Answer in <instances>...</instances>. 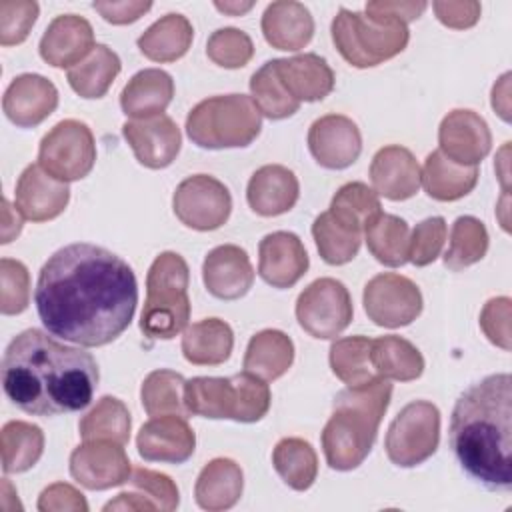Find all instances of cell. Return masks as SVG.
Segmentation results:
<instances>
[{
  "label": "cell",
  "instance_id": "cell-38",
  "mask_svg": "<svg viewBox=\"0 0 512 512\" xmlns=\"http://www.w3.org/2000/svg\"><path fill=\"white\" fill-rule=\"evenodd\" d=\"M272 464L278 476L298 492L308 490L318 474V456L310 442L302 438H282L272 452Z\"/></svg>",
  "mask_w": 512,
  "mask_h": 512
},
{
  "label": "cell",
  "instance_id": "cell-3",
  "mask_svg": "<svg viewBox=\"0 0 512 512\" xmlns=\"http://www.w3.org/2000/svg\"><path fill=\"white\" fill-rule=\"evenodd\" d=\"M448 440L460 466L488 490L512 486V378L490 374L466 388L450 416Z\"/></svg>",
  "mask_w": 512,
  "mask_h": 512
},
{
  "label": "cell",
  "instance_id": "cell-16",
  "mask_svg": "<svg viewBox=\"0 0 512 512\" xmlns=\"http://www.w3.org/2000/svg\"><path fill=\"white\" fill-rule=\"evenodd\" d=\"M308 148L314 160L328 170L352 166L362 152V136L356 122L344 114H326L312 122Z\"/></svg>",
  "mask_w": 512,
  "mask_h": 512
},
{
  "label": "cell",
  "instance_id": "cell-2",
  "mask_svg": "<svg viewBox=\"0 0 512 512\" xmlns=\"http://www.w3.org/2000/svg\"><path fill=\"white\" fill-rule=\"evenodd\" d=\"M98 380V364L90 352L60 344L38 328L20 332L4 352V394L32 416H58L86 408Z\"/></svg>",
  "mask_w": 512,
  "mask_h": 512
},
{
  "label": "cell",
  "instance_id": "cell-11",
  "mask_svg": "<svg viewBox=\"0 0 512 512\" xmlns=\"http://www.w3.org/2000/svg\"><path fill=\"white\" fill-rule=\"evenodd\" d=\"M354 308L348 288L336 278H318L296 300L298 324L314 338L330 340L352 322Z\"/></svg>",
  "mask_w": 512,
  "mask_h": 512
},
{
  "label": "cell",
  "instance_id": "cell-36",
  "mask_svg": "<svg viewBox=\"0 0 512 512\" xmlns=\"http://www.w3.org/2000/svg\"><path fill=\"white\" fill-rule=\"evenodd\" d=\"M2 470L18 474L30 470L44 452V434L36 424L24 420L6 422L0 432Z\"/></svg>",
  "mask_w": 512,
  "mask_h": 512
},
{
  "label": "cell",
  "instance_id": "cell-55",
  "mask_svg": "<svg viewBox=\"0 0 512 512\" xmlns=\"http://www.w3.org/2000/svg\"><path fill=\"white\" fill-rule=\"evenodd\" d=\"M426 10V2H402V0H376L368 2L364 8L366 16H382L394 18L404 24L416 20Z\"/></svg>",
  "mask_w": 512,
  "mask_h": 512
},
{
  "label": "cell",
  "instance_id": "cell-53",
  "mask_svg": "<svg viewBox=\"0 0 512 512\" xmlns=\"http://www.w3.org/2000/svg\"><path fill=\"white\" fill-rule=\"evenodd\" d=\"M432 8L436 12V18L454 30H464L474 26L480 20L482 6L480 2L474 0H464V2H432Z\"/></svg>",
  "mask_w": 512,
  "mask_h": 512
},
{
  "label": "cell",
  "instance_id": "cell-40",
  "mask_svg": "<svg viewBox=\"0 0 512 512\" xmlns=\"http://www.w3.org/2000/svg\"><path fill=\"white\" fill-rule=\"evenodd\" d=\"M184 384L182 374L174 370H154L150 372L140 388V400L148 416L176 414L188 418V408L184 404Z\"/></svg>",
  "mask_w": 512,
  "mask_h": 512
},
{
  "label": "cell",
  "instance_id": "cell-20",
  "mask_svg": "<svg viewBox=\"0 0 512 512\" xmlns=\"http://www.w3.org/2000/svg\"><path fill=\"white\" fill-rule=\"evenodd\" d=\"M258 274L274 288L294 286L308 270V252L294 232L266 234L258 244Z\"/></svg>",
  "mask_w": 512,
  "mask_h": 512
},
{
  "label": "cell",
  "instance_id": "cell-44",
  "mask_svg": "<svg viewBox=\"0 0 512 512\" xmlns=\"http://www.w3.org/2000/svg\"><path fill=\"white\" fill-rule=\"evenodd\" d=\"M488 252V230L474 216H460L452 224L450 244L444 252V266L448 270H464L480 262Z\"/></svg>",
  "mask_w": 512,
  "mask_h": 512
},
{
  "label": "cell",
  "instance_id": "cell-6",
  "mask_svg": "<svg viewBox=\"0 0 512 512\" xmlns=\"http://www.w3.org/2000/svg\"><path fill=\"white\" fill-rule=\"evenodd\" d=\"M270 400L268 384L246 370L228 378L196 376L184 384L188 412L212 420L258 422L266 416Z\"/></svg>",
  "mask_w": 512,
  "mask_h": 512
},
{
  "label": "cell",
  "instance_id": "cell-33",
  "mask_svg": "<svg viewBox=\"0 0 512 512\" xmlns=\"http://www.w3.org/2000/svg\"><path fill=\"white\" fill-rule=\"evenodd\" d=\"M192 38L194 28L190 20L182 14L170 12L148 26L136 44L140 52L154 62H174L188 52Z\"/></svg>",
  "mask_w": 512,
  "mask_h": 512
},
{
  "label": "cell",
  "instance_id": "cell-56",
  "mask_svg": "<svg viewBox=\"0 0 512 512\" xmlns=\"http://www.w3.org/2000/svg\"><path fill=\"white\" fill-rule=\"evenodd\" d=\"M104 510L108 512V510H158V508L142 492L124 490L114 500H110L104 506Z\"/></svg>",
  "mask_w": 512,
  "mask_h": 512
},
{
  "label": "cell",
  "instance_id": "cell-5",
  "mask_svg": "<svg viewBox=\"0 0 512 512\" xmlns=\"http://www.w3.org/2000/svg\"><path fill=\"white\" fill-rule=\"evenodd\" d=\"M190 272L178 252H162L154 258L146 276V300L140 314V330L152 340H170L188 328Z\"/></svg>",
  "mask_w": 512,
  "mask_h": 512
},
{
  "label": "cell",
  "instance_id": "cell-43",
  "mask_svg": "<svg viewBox=\"0 0 512 512\" xmlns=\"http://www.w3.org/2000/svg\"><path fill=\"white\" fill-rule=\"evenodd\" d=\"M250 98L258 106L260 114H264L270 120H282L298 112L300 102L290 96V92L284 88L278 68H276V58L268 60L262 64L250 78Z\"/></svg>",
  "mask_w": 512,
  "mask_h": 512
},
{
  "label": "cell",
  "instance_id": "cell-13",
  "mask_svg": "<svg viewBox=\"0 0 512 512\" xmlns=\"http://www.w3.org/2000/svg\"><path fill=\"white\" fill-rule=\"evenodd\" d=\"M364 310L376 326L402 328L422 312L420 288L406 276L384 272L364 286Z\"/></svg>",
  "mask_w": 512,
  "mask_h": 512
},
{
  "label": "cell",
  "instance_id": "cell-46",
  "mask_svg": "<svg viewBox=\"0 0 512 512\" xmlns=\"http://www.w3.org/2000/svg\"><path fill=\"white\" fill-rule=\"evenodd\" d=\"M208 58L222 68H242L254 56L252 38L240 28H218L206 42Z\"/></svg>",
  "mask_w": 512,
  "mask_h": 512
},
{
  "label": "cell",
  "instance_id": "cell-34",
  "mask_svg": "<svg viewBox=\"0 0 512 512\" xmlns=\"http://www.w3.org/2000/svg\"><path fill=\"white\" fill-rule=\"evenodd\" d=\"M370 362L374 372L386 380L410 382L424 372V358L420 350L402 336H380L372 340Z\"/></svg>",
  "mask_w": 512,
  "mask_h": 512
},
{
  "label": "cell",
  "instance_id": "cell-26",
  "mask_svg": "<svg viewBox=\"0 0 512 512\" xmlns=\"http://www.w3.org/2000/svg\"><path fill=\"white\" fill-rule=\"evenodd\" d=\"M276 68L284 88L298 102H318L334 90L336 80L332 68L314 52L276 58Z\"/></svg>",
  "mask_w": 512,
  "mask_h": 512
},
{
  "label": "cell",
  "instance_id": "cell-24",
  "mask_svg": "<svg viewBox=\"0 0 512 512\" xmlns=\"http://www.w3.org/2000/svg\"><path fill=\"white\" fill-rule=\"evenodd\" d=\"M422 168L414 154L398 144L380 148L370 164L372 190L378 196L400 202L412 198L420 188Z\"/></svg>",
  "mask_w": 512,
  "mask_h": 512
},
{
  "label": "cell",
  "instance_id": "cell-45",
  "mask_svg": "<svg viewBox=\"0 0 512 512\" xmlns=\"http://www.w3.org/2000/svg\"><path fill=\"white\" fill-rule=\"evenodd\" d=\"M312 236L324 262L340 266L350 262L362 242V234L340 224L328 210L322 212L312 224Z\"/></svg>",
  "mask_w": 512,
  "mask_h": 512
},
{
  "label": "cell",
  "instance_id": "cell-23",
  "mask_svg": "<svg viewBox=\"0 0 512 512\" xmlns=\"http://www.w3.org/2000/svg\"><path fill=\"white\" fill-rule=\"evenodd\" d=\"M206 290L220 300L242 298L254 282V268L244 248L222 244L208 252L202 264Z\"/></svg>",
  "mask_w": 512,
  "mask_h": 512
},
{
  "label": "cell",
  "instance_id": "cell-17",
  "mask_svg": "<svg viewBox=\"0 0 512 512\" xmlns=\"http://www.w3.org/2000/svg\"><path fill=\"white\" fill-rule=\"evenodd\" d=\"M122 136L130 144L136 160L152 170L170 166L176 160L182 144L180 128L166 114L128 120L122 126Z\"/></svg>",
  "mask_w": 512,
  "mask_h": 512
},
{
  "label": "cell",
  "instance_id": "cell-52",
  "mask_svg": "<svg viewBox=\"0 0 512 512\" xmlns=\"http://www.w3.org/2000/svg\"><path fill=\"white\" fill-rule=\"evenodd\" d=\"M38 510L40 512H86L88 502L82 492H78L74 486L56 482L42 490L38 498Z\"/></svg>",
  "mask_w": 512,
  "mask_h": 512
},
{
  "label": "cell",
  "instance_id": "cell-19",
  "mask_svg": "<svg viewBox=\"0 0 512 512\" xmlns=\"http://www.w3.org/2000/svg\"><path fill=\"white\" fill-rule=\"evenodd\" d=\"M70 200L68 182L50 176L40 164L24 168L16 182L14 204L22 218L32 222H46L64 212Z\"/></svg>",
  "mask_w": 512,
  "mask_h": 512
},
{
  "label": "cell",
  "instance_id": "cell-49",
  "mask_svg": "<svg viewBox=\"0 0 512 512\" xmlns=\"http://www.w3.org/2000/svg\"><path fill=\"white\" fill-rule=\"evenodd\" d=\"M38 4L34 0H2L0 2V44L12 46L28 38L36 18Z\"/></svg>",
  "mask_w": 512,
  "mask_h": 512
},
{
  "label": "cell",
  "instance_id": "cell-18",
  "mask_svg": "<svg viewBox=\"0 0 512 512\" xmlns=\"http://www.w3.org/2000/svg\"><path fill=\"white\" fill-rule=\"evenodd\" d=\"M138 454L148 462H186L196 448V436L184 416H152L136 436Z\"/></svg>",
  "mask_w": 512,
  "mask_h": 512
},
{
  "label": "cell",
  "instance_id": "cell-30",
  "mask_svg": "<svg viewBox=\"0 0 512 512\" xmlns=\"http://www.w3.org/2000/svg\"><path fill=\"white\" fill-rule=\"evenodd\" d=\"M478 182V166H462L446 158L440 150L426 156L420 184L426 194L440 202H452L464 198L474 190Z\"/></svg>",
  "mask_w": 512,
  "mask_h": 512
},
{
  "label": "cell",
  "instance_id": "cell-14",
  "mask_svg": "<svg viewBox=\"0 0 512 512\" xmlns=\"http://www.w3.org/2000/svg\"><path fill=\"white\" fill-rule=\"evenodd\" d=\"M132 466L122 444L108 440H90L70 454L72 478L88 490H108L126 484Z\"/></svg>",
  "mask_w": 512,
  "mask_h": 512
},
{
  "label": "cell",
  "instance_id": "cell-31",
  "mask_svg": "<svg viewBox=\"0 0 512 512\" xmlns=\"http://www.w3.org/2000/svg\"><path fill=\"white\" fill-rule=\"evenodd\" d=\"M234 332L220 318H204L190 324L182 334V354L190 364L216 366L230 358Z\"/></svg>",
  "mask_w": 512,
  "mask_h": 512
},
{
  "label": "cell",
  "instance_id": "cell-47",
  "mask_svg": "<svg viewBox=\"0 0 512 512\" xmlns=\"http://www.w3.org/2000/svg\"><path fill=\"white\" fill-rule=\"evenodd\" d=\"M30 300V274L20 260H0V310L6 316L26 310Z\"/></svg>",
  "mask_w": 512,
  "mask_h": 512
},
{
  "label": "cell",
  "instance_id": "cell-50",
  "mask_svg": "<svg viewBox=\"0 0 512 512\" xmlns=\"http://www.w3.org/2000/svg\"><path fill=\"white\" fill-rule=\"evenodd\" d=\"M128 484L134 490L142 492L158 510L172 512L178 508V502H180L178 486L168 474H162L150 468H132Z\"/></svg>",
  "mask_w": 512,
  "mask_h": 512
},
{
  "label": "cell",
  "instance_id": "cell-28",
  "mask_svg": "<svg viewBox=\"0 0 512 512\" xmlns=\"http://www.w3.org/2000/svg\"><path fill=\"white\" fill-rule=\"evenodd\" d=\"M174 96V80L166 70L144 68L136 72L120 94L122 112L134 120L162 114Z\"/></svg>",
  "mask_w": 512,
  "mask_h": 512
},
{
  "label": "cell",
  "instance_id": "cell-41",
  "mask_svg": "<svg viewBox=\"0 0 512 512\" xmlns=\"http://www.w3.org/2000/svg\"><path fill=\"white\" fill-rule=\"evenodd\" d=\"M372 340L366 336L338 338L330 346V368L346 386H360L374 380L378 374L370 362Z\"/></svg>",
  "mask_w": 512,
  "mask_h": 512
},
{
  "label": "cell",
  "instance_id": "cell-32",
  "mask_svg": "<svg viewBox=\"0 0 512 512\" xmlns=\"http://www.w3.org/2000/svg\"><path fill=\"white\" fill-rule=\"evenodd\" d=\"M294 362V342L282 330L266 328L254 334L244 354V370L262 378L276 380L288 372Z\"/></svg>",
  "mask_w": 512,
  "mask_h": 512
},
{
  "label": "cell",
  "instance_id": "cell-9",
  "mask_svg": "<svg viewBox=\"0 0 512 512\" xmlns=\"http://www.w3.org/2000/svg\"><path fill=\"white\" fill-rule=\"evenodd\" d=\"M440 442V410L428 400L406 404L388 426L384 448L388 460L412 468L428 460Z\"/></svg>",
  "mask_w": 512,
  "mask_h": 512
},
{
  "label": "cell",
  "instance_id": "cell-37",
  "mask_svg": "<svg viewBox=\"0 0 512 512\" xmlns=\"http://www.w3.org/2000/svg\"><path fill=\"white\" fill-rule=\"evenodd\" d=\"M370 254L384 266L398 268L408 262V224L404 218L380 212L364 230Z\"/></svg>",
  "mask_w": 512,
  "mask_h": 512
},
{
  "label": "cell",
  "instance_id": "cell-29",
  "mask_svg": "<svg viewBox=\"0 0 512 512\" xmlns=\"http://www.w3.org/2000/svg\"><path fill=\"white\" fill-rule=\"evenodd\" d=\"M242 488V468L230 458H214L200 470L194 486V498L204 510H228L240 500Z\"/></svg>",
  "mask_w": 512,
  "mask_h": 512
},
{
  "label": "cell",
  "instance_id": "cell-15",
  "mask_svg": "<svg viewBox=\"0 0 512 512\" xmlns=\"http://www.w3.org/2000/svg\"><path fill=\"white\" fill-rule=\"evenodd\" d=\"M438 144V150L452 162L478 166L492 148V134L480 114L468 108H456L442 118Z\"/></svg>",
  "mask_w": 512,
  "mask_h": 512
},
{
  "label": "cell",
  "instance_id": "cell-7",
  "mask_svg": "<svg viewBox=\"0 0 512 512\" xmlns=\"http://www.w3.org/2000/svg\"><path fill=\"white\" fill-rule=\"evenodd\" d=\"M260 128L262 114L246 94L206 98L186 116L188 138L208 150L244 148L256 140Z\"/></svg>",
  "mask_w": 512,
  "mask_h": 512
},
{
  "label": "cell",
  "instance_id": "cell-4",
  "mask_svg": "<svg viewBox=\"0 0 512 512\" xmlns=\"http://www.w3.org/2000/svg\"><path fill=\"white\" fill-rule=\"evenodd\" d=\"M390 398L392 384L380 376L336 394L332 416L322 430V450L332 470H354L366 460Z\"/></svg>",
  "mask_w": 512,
  "mask_h": 512
},
{
  "label": "cell",
  "instance_id": "cell-1",
  "mask_svg": "<svg viewBox=\"0 0 512 512\" xmlns=\"http://www.w3.org/2000/svg\"><path fill=\"white\" fill-rule=\"evenodd\" d=\"M34 302L52 336L78 346H104L130 326L138 282L128 262L114 252L74 242L46 260Z\"/></svg>",
  "mask_w": 512,
  "mask_h": 512
},
{
  "label": "cell",
  "instance_id": "cell-25",
  "mask_svg": "<svg viewBox=\"0 0 512 512\" xmlns=\"http://www.w3.org/2000/svg\"><path fill=\"white\" fill-rule=\"evenodd\" d=\"M300 196L296 174L282 164H266L258 168L246 188L248 206L260 216H280L294 208Z\"/></svg>",
  "mask_w": 512,
  "mask_h": 512
},
{
  "label": "cell",
  "instance_id": "cell-58",
  "mask_svg": "<svg viewBox=\"0 0 512 512\" xmlns=\"http://www.w3.org/2000/svg\"><path fill=\"white\" fill-rule=\"evenodd\" d=\"M10 216H12V206H10L8 200H4V218H6V222H4V228H2V244H8L22 230V218L16 216L14 220H10Z\"/></svg>",
  "mask_w": 512,
  "mask_h": 512
},
{
  "label": "cell",
  "instance_id": "cell-54",
  "mask_svg": "<svg viewBox=\"0 0 512 512\" xmlns=\"http://www.w3.org/2000/svg\"><path fill=\"white\" fill-rule=\"evenodd\" d=\"M92 8L110 24H132L136 22L140 16H144L150 8L152 2H144V0H108V2H94Z\"/></svg>",
  "mask_w": 512,
  "mask_h": 512
},
{
  "label": "cell",
  "instance_id": "cell-59",
  "mask_svg": "<svg viewBox=\"0 0 512 512\" xmlns=\"http://www.w3.org/2000/svg\"><path fill=\"white\" fill-rule=\"evenodd\" d=\"M214 6L224 12V14H230V16H240L244 12H248L254 2H214Z\"/></svg>",
  "mask_w": 512,
  "mask_h": 512
},
{
  "label": "cell",
  "instance_id": "cell-51",
  "mask_svg": "<svg viewBox=\"0 0 512 512\" xmlns=\"http://www.w3.org/2000/svg\"><path fill=\"white\" fill-rule=\"evenodd\" d=\"M510 298H490L480 312V328L486 338L502 350H510Z\"/></svg>",
  "mask_w": 512,
  "mask_h": 512
},
{
  "label": "cell",
  "instance_id": "cell-57",
  "mask_svg": "<svg viewBox=\"0 0 512 512\" xmlns=\"http://www.w3.org/2000/svg\"><path fill=\"white\" fill-rule=\"evenodd\" d=\"M492 108L504 122H510V72L502 74L492 88Z\"/></svg>",
  "mask_w": 512,
  "mask_h": 512
},
{
  "label": "cell",
  "instance_id": "cell-8",
  "mask_svg": "<svg viewBox=\"0 0 512 512\" xmlns=\"http://www.w3.org/2000/svg\"><path fill=\"white\" fill-rule=\"evenodd\" d=\"M408 40V26L394 18L340 8L332 20V42L340 56L356 68H372L394 58Z\"/></svg>",
  "mask_w": 512,
  "mask_h": 512
},
{
  "label": "cell",
  "instance_id": "cell-10",
  "mask_svg": "<svg viewBox=\"0 0 512 512\" xmlns=\"http://www.w3.org/2000/svg\"><path fill=\"white\" fill-rule=\"evenodd\" d=\"M96 162L92 130L74 118L58 122L40 142L38 164L62 182L82 180Z\"/></svg>",
  "mask_w": 512,
  "mask_h": 512
},
{
  "label": "cell",
  "instance_id": "cell-42",
  "mask_svg": "<svg viewBox=\"0 0 512 512\" xmlns=\"http://www.w3.org/2000/svg\"><path fill=\"white\" fill-rule=\"evenodd\" d=\"M340 224L364 232L366 226L382 212L378 194L364 182H348L338 188L328 210Z\"/></svg>",
  "mask_w": 512,
  "mask_h": 512
},
{
  "label": "cell",
  "instance_id": "cell-48",
  "mask_svg": "<svg viewBox=\"0 0 512 512\" xmlns=\"http://www.w3.org/2000/svg\"><path fill=\"white\" fill-rule=\"evenodd\" d=\"M446 220L442 216H432L418 222L408 240V260L414 266L432 264L446 242Z\"/></svg>",
  "mask_w": 512,
  "mask_h": 512
},
{
  "label": "cell",
  "instance_id": "cell-35",
  "mask_svg": "<svg viewBox=\"0 0 512 512\" xmlns=\"http://www.w3.org/2000/svg\"><path fill=\"white\" fill-rule=\"evenodd\" d=\"M122 62L118 54L106 44H96L94 50L74 68L68 70L66 78L70 88L82 98H102L120 74Z\"/></svg>",
  "mask_w": 512,
  "mask_h": 512
},
{
  "label": "cell",
  "instance_id": "cell-39",
  "mask_svg": "<svg viewBox=\"0 0 512 512\" xmlns=\"http://www.w3.org/2000/svg\"><path fill=\"white\" fill-rule=\"evenodd\" d=\"M130 428V412L126 404L114 396H102L78 424L84 442L108 440L122 446L130 440Z\"/></svg>",
  "mask_w": 512,
  "mask_h": 512
},
{
  "label": "cell",
  "instance_id": "cell-21",
  "mask_svg": "<svg viewBox=\"0 0 512 512\" xmlns=\"http://www.w3.org/2000/svg\"><path fill=\"white\" fill-rule=\"evenodd\" d=\"M94 30L78 14L56 16L40 38V56L54 68H74L94 50Z\"/></svg>",
  "mask_w": 512,
  "mask_h": 512
},
{
  "label": "cell",
  "instance_id": "cell-27",
  "mask_svg": "<svg viewBox=\"0 0 512 512\" xmlns=\"http://www.w3.org/2000/svg\"><path fill=\"white\" fill-rule=\"evenodd\" d=\"M262 34L276 50L296 52L304 48L314 34L310 10L294 0H276L262 14Z\"/></svg>",
  "mask_w": 512,
  "mask_h": 512
},
{
  "label": "cell",
  "instance_id": "cell-12",
  "mask_svg": "<svg viewBox=\"0 0 512 512\" xmlns=\"http://www.w3.org/2000/svg\"><path fill=\"white\" fill-rule=\"evenodd\" d=\"M172 208L184 226L208 232L220 228L228 220L232 212V196L218 178L194 174L176 186Z\"/></svg>",
  "mask_w": 512,
  "mask_h": 512
},
{
  "label": "cell",
  "instance_id": "cell-22",
  "mask_svg": "<svg viewBox=\"0 0 512 512\" xmlns=\"http://www.w3.org/2000/svg\"><path fill=\"white\" fill-rule=\"evenodd\" d=\"M58 106L56 86L40 74L16 76L2 98L4 114L20 128H32L44 122Z\"/></svg>",
  "mask_w": 512,
  "mask_h": 512
}]
</instances>
